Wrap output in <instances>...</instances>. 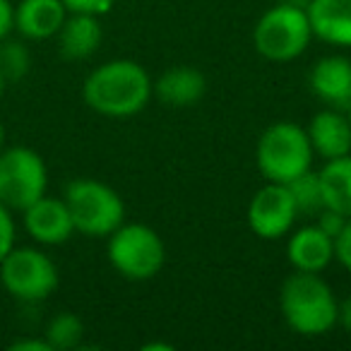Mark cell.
Listing matches in <instances>:
<instances>
[{"mask_svg":"<svg viewBox=\"0 0 351 351\" xmlns=\"http://www.w3.org/2000/svg\"><path fill=\"white\" fill-rule=\"evenodd\" d=\"M22 219H25L27 234L41 245H60L75 234L73 217L63 197H39L34 205L22 212Z\"/></svg>","mask_w":351,"mask_h":351,"instance_id":"obj_10","label":"cell"},{"mask_svg":"<svg viewBox=\"0 0 351 351\" xmlns=\"http://www.w3.org/2000/svg\"><path fill=\"white\" fill-rule=\"evenodd\" d=\"M311 92L327 108L344 111L351 101V58L346 56H325L311 68L308 75Z\"/></svg>","mask_w":351,"mask_h":351,"instance_id":"obj_11","label":"cell"},{"mask_svg":"<svg viewBox=\"0 0 351 351\" xmlns=\"http://www.w3.org/2000/svg\"><path fill=\"white\" fill-rule=\"evenodd\" d=\"M12 248H15V219H12V210L0 202V260Z\"/></svg>","mask_w":351,"mask_h":351,"instance_id":"obj_22","label":"cell"},{"mask_svg":"<svg viewBox=\"0 0 351 351\" xmlns=\"http://www.w3.org/2000/svg\"><path fill=\"white\" fill-rule=\"evenodd\" d=\"M311 147L322 159H337V156L351 154V125L344 111L339 108H325L315 113L306 128Z\"/></svg>","mask_w":351,"mask_h":351,"instance_id":"obj_17","label":"cell"},{"mask_svg":"<svg viewBox=\"0 0 351 351\" xmlns=\"http://www.w3.org/2000/svg\"><path fill=\"white\" fill-rule=\"evenodd\" d=\"M317 176L327 210H335L351 219V154L327 159Z\"/></svg>","mask_w":351,"mask_h":351,"instance_id":"obj_18","label":"cell"},{"mask_svg":"<svg viewBox=\"0 0 351 351\" xmlns=\"http://www.w3.org/2000/svg\"><path fill=\"white\" fill-rule=\"evenodd\" d=\"M337 325H341L346 332H351V298L339 303V315H337Z\"/></svg>","mask_w":351,"mask_h":351,"instance_id":"obj_28","label":"cell"},{"mask_svg":"<svg viewBox=\"0 0 351 351\" xmlns=\"http://www.w3.org/2000/svg\"><path fill=\"white\" fill-rule=\"evenodd\" d=\"M335 260L341 265V267L351 272V219L346 221L341 234L335 239Z\"/></svg>","mask_w":351,"mask_h":351,"instance_id":"obj_25","label":"cell"},{"mask_svg":"<svg viewBox=\"0 0 351 351\" xmlns=\"http://www.w3.org/2000/svg\"><path fill=\"white\" fill-rule=\"evenodd\" d=\"M306 12L315 39L351 49V0H311Z\"/></svg>","mask_w":351,"mask_h":351,"instance_id":"obj_15","label":"cell"},{"mask_svg":"<svg viewBox=\"0 0 351 351\" xmlns=\"http://www.w3.org/2000/svg\"><path fill=\"white\" fill-rule=\"evenodd\" d=\"M106 253L111 267L130 282L154 279L166 265L164 241L147 224H125L123 221L108 236Z\"/></svg>","mask_w":351,"mask_h":351,"instance_id":"obj_6","label":"cell"},{"mask_svg":"<svg viewBox=\"0 0 351 351\" xmlns=\"http://www.w3.org/2000/svg\"><path fill=\"white\" fill-rule=\"evenodd\" d=\"M75 231L89 239H108L125 221L123 197L97 178H75L63 195Z\"/></svg>","mask_w":351,"mask_h":351,"instance_id":"obj_5","label":"cell"},{"mask_svg":"<svg viewBox=\"0 0 351 351\" xmlns=\"http://www.w3.org/2000/svg\"><path fill=\"white\" fill-rule=\"evenodd\" d=\"M49 188V169L32 147H5L0 152V202L12 212H25Z\"/></svg>","mask_w":351,"mask_h":351,"instance_id":"obj_7","label":"cell"},{"mask_svg":"<svg viewBox=\"0 0 351 351\" xmlns=\"http://www.w3.org/2000/svg\"><path fill=\"white\" fill-rule=\"evenodd\" d=\"M291 200L296 205L298 217H317L325 210V200H322V188H320V176L317 171H306L291 183H287Z\"/></svg>","mask_w":351,"mask_h":351,"instance_id":"obj_20","label":"cell"},{"mask_svg":"<svg viewBox=\"0 0 351 351\" xmlns=\"http://www.w3.org/2000/svg\"><path fill=\"white\" fill-rule=\"evenodd\" d=\"M68 17L63 0H20L15 5V32L25 41L53 39Z\"/></svg>","mask_w":351,"mask_h":351,"instance_id":"obj_12","label":"cell"},{"mask_svg":"<svg viewBox=\"0 0 351 351\" xmlns=\"http://www.w3.org/2000/svg\"><path fill=\"white\" fill-rule=\"evenodd\" d=\"M154 97L164 106L171 108H191L205 97L207 92V77L197 68L191 65H176L159 75L152 82Z\"/></svg>","mask_w":351,"mask_h":351,"instance_id":"obj_14","label":"cell"},{"mask_svg":"<svg viewBox=\"0 0 351 351\" xmlns=\"http://www.w3.org/2000/svg\"><path fill=\"white\" fill-rule=\"evenodd\" d=\"M56 39H58V51L65 60H87L101 46L104 27L99 22V15L68 12Z\"/></svg>","mask_w":351,"mask_h":351,"instance_id":"obj_16","label":"cell"},{"mask_svg":"<svg viewBox=\"0 0 351 351\" xmlns=\"http://www.w3.org/2000/svg\"><path fill=\"white\" fill-rule=\"evenodd\" d=\"M142 351H173V346L164 344V341H154V344H142Z\"/></svg>","mask_w":351,"mask_h":351,"instance_id":"obj_29","label":"cell"},{"mask_svg":"<svg viewBox=\"0 0 351 351\" xmlns=\"http://www.w3.org/2000/svg\"><path fill=\"white\" fill-rule=\"evenodd\" d=\"M44 339L49 341L51 351L77 349L84 339V322L75 313H58L49 320L44 330Z\"/></svg>","mask_w":351,"mask_h":351,"instance_id":"obj_19","label":"cell"},{"mask_svg":"<svg viewBox=\"0 0 351 351\" xmlns=\"http://www.w3.org/2000/svg\"><path fill=\"white\" fill-rule=\"evenodd\" d=\"M3 89H5V80H3V75H0V97H3Z\"/></svg>","mask_w":351,"mask_h":351,"instance_id":"obj_32","label":"cell"},{"mask_svg":"<svg viewBox=\"0 0 351 351\" xmlns=\"http://www.w3.org/2000/svg\"><path fill=\"white\" fill-rule=\"evenodd\" d=\"M346 221H349V217H344V215H339V212H335V210H322L320 215H317V221L315 224L320 226L322 231H325L327 236H330L332 241L337 239V236L341 234V229L346 226Z\"/></svg>","mask_w":351,"mask_h":351,"instance_id":"obj_23","label":"cell"},{"mask_svg":"<svg viewBox=\"0 0 351 351\" xmlns=\"http://www.w3.org/2000/svg\"><path fill=\"white\" fill-rule=\"evenodd\" d=\"M313 152L306 128L291 121L272 123L260 135L255 147V164L267 183H291L313 169Z\"/></svg>","mask_w":351,"mask_h":351,"instance_id":"obj_3","label":"cell"},{"mask_svg":"<svg viewBox=\"0 0 351 351\" xmlns=\"http://www.w3.org/2000/svg\"><path fill=\"white\" fill-rule=\"evenodd\" d=\"M0 282L22 303L46 301L58 289V267L39 248H12L0 260Z\"/></svg>","mask_w":351,"mask_h":351,"instance_id":"obj_8","label":"cell"},{"mask_svg":"<svg viewBox=\"0 0 351 351\" xmlns=\"http://www.w3.org/2000/svg\"><path fill=\"white\" fill-rule=\"evenodd\" d=\"M344 116H346V121H349V125H351V101L346 104V108H344Z\"/></svg>","mask_w":351,"mask_h":351,"instance_id":"obj_31","label":"cell"},{"mask_svg":"<svg viewBox=\"0 0 351 351\" xmlns=\"http://www.w3.org/2000/svg\"><path fill=\"white\" fill-rule=\"evenodd\" d=\"M32 70V53L25 39H15V36H5L0 41V75L8 82H20L27 77Z\"/></svg>","mask_w":351,"mask_h":351,"instance_id":"obj_21","label":"cell"},{"mask_svg":"<svg viewBox=\"0 0 351 351\" xmlns=\"http://www.w3.org/2000/svg\"><path fill=\"white\" fill-rule=\"evenodd\" d=\"M298 219L291 193L282 183H267L253 195L248 205V226L258 239L277 241L293 231Z\"/></svg>","mask_w":351,"mask_h":351,"instance_id":"obj_9","label":"cell"},{"mask_svg":"<svg viewBox=\"0 0 351 351\" xmlns=\"http://www.w3.org/2000/svg\"><path fill=\"white\" fill-rule=\"evenodd\" d=\"M116 0H63L68 12H89V15H106Z\"/></svg>","mask_w":351,"mask_h":351,"instance_id":"obj_24","label":"cell"},{"mask_svg":"<svg viewBox=\"0 0 351 351\" xmlns=\"http://www.w3.org/2000/svg\"><path fill=\"white\" fill-rule=\"evenodd\" d=\"M15 32V5L10 0H0V41Z\"/></svg>","mask_w":351,"mask_h":351,"instance_id":"obj_26","label":"cell"},{"mask_svg":"<svg viewBox=\"0 0 351 351\" xmlns=\"http://www.w3.org/2000/svg\"><path fill=\"white\" fill-rule=\"evenodd\" d=\"M154 80L137 60L113 58L87 75L82 99L94 113L106 118H130L154 97Z\"/></svg>","mask_w":351,"mask_h":351,"instance_id":"obj_1","label":"cell"},{"mask_svg":"<svg viewBox=\"0 0 351 351\" xmlns=\"http://www.w3.org/2000/svg\"><path fill=\"white\" fill-rule=\"evenodd\" d=\"M279 306L287 325L301 337H322L335 330L339 301L320 272L293 269L282 284Z\"/></svg>","mask_w":351,"mask_h":351,"instance_id":"obj_2","label":"cell"},{"mask_svg":"<svg viewBox=\"0 0 351 351\" xmlns=\"http://www.w3.org/2000/svg\"><path fill=\"white\" fill-rule=\"evenodd\" d=\"M12 351H51L49 341L41 337V339H34V337H25V339H15L10 344Z\"/></svg>","mask_w":351,"mask_h":351,"instance_id":"obj_27","label":"cell"},{"mask_svg":"<svg viewBox=\"0 0 351 351\" xmlns=\"http://www.w3.org/2000/svg\"><path fill=\"white\" fill-rule=\"evenodd\" d=\"M315 39L306 8L296 3H279L269 8L253 29V46L265 60L289 63L303 56Z\"/></svg>","mask_w":351,"mask_h":351,"instance_id":"obj_4","label":"cell"},{"mask_svg":"<svg viewBox=\"0 0 351 351\" xmlns=\"http://www.w3.org/2000/svg\"><path fill=\"white\" fill-rule=\"evenodd\" d=\"M287 258L293 269L301 272H322L335 260V241L317 224L301 226L289 234Z\"/></svg>","mask_w":351,"mask_h":351,"instance_id":"obj_13","label":"cell"},{"mask_svg":"<svg viewBox=\"0 0 351 351\" xmlns=\"http://www.w3.org/2000/svg\"><path fill=\"white\" fill-rule=\"evenodd\" d=\"M5 149V125H3V121H0V152Z\"/></svg>","mask_w":351,"mask_h":351,"instance_id":"obj_30","label":"cell"}]
</instances>
